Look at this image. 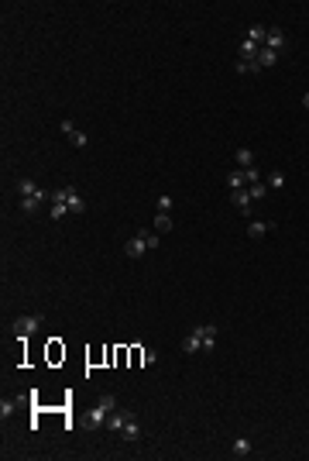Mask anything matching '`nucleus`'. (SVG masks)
<instances>
[{"mask_svg":"<svg viewBox=\"0 0 309 461\" xmlns=\"http://www.w3.org/2000/svg\"><path fill=\"white\" fill-rule=\"evenodd\" d=\"M38 327H42V317H38V313H24V317H17V320L11 323V334L17 337V341H28Z\"/></svg>","mask_w":309,"mask_h":461,"instance_id":"obj_1","label":"nucleus"},{"mask_svg":"<svg viewBox=\"0 0 309 461\" xmlns=\"http://www.w3.org/2000/svg\"><path fill=\"white\" fill-rule=\"evenodd\" d=\"M114 413V396H100V403L90 410V427H107V416Z\"/></svg>","mask_w":309,"mask_h":461,"instance_id":"obj_2","label":"nucleus"},{"mask_svg":"<svg viewBox=\"0 0 309 461\" xmlns=\"http://www.w3.org/2000/svg\"><path fill=\"white\" fill-rule=\"evenodd\" d=\"M127 420H134V413H131V410H114V413L107 416V430H110L114 437H120V430L127 427Z\"/></svg>","mask_w":309,"mask_h":461,"instance_id":"obj_3","label":"nucleus"},{"mask_svg":"<svg viewBox=\"0 0 309 461\" xmlns=\"http://www.w3.org/2000/svg\"><path fill=\"white\" fill-rule=\"evenodd\" d=\"M196 331H199V341H203V351H213V348H217V327H213V323H199Z\"/></svg>","mask_w":309,"mask_h":461,"instance_id":"obj_4","label":"nucleus"},{"mask_svg":"<svg viewBox=\"0 0 309 461\" xmlns=\"http://www.w3.org/2000/svg\"><path fill=\"white\" fill-rule=\"evenodd\" d=\"M230 203H234L240 214H248V210H251V193H248V186H244V189H230Z\"/></svg>","mask_w":309,"mask_h":461,"instance_id":"obj_5","label":"nucleus"},{"mask_svg":"<svg viewBox=\"0 0 309 461\" xmlns=\"http://www.w3.org/2000/svg\"><path fill=\"white\" fill-rule=\"evenodd\" d=\"M268 230H275L272 220H251V224H248V238H251V241H258V238H264Z\"/></svg>","mask_w":309,"mask_h":461,"instance_id":"obj_6","label":"nucleus"},{"mask_svg":"<svg viewBox=\"0 0 309 461\" xmlns=\"http://www.w3.org/2000/svg\"><path fill=\"white\" fill-rule=\"evenodd\" d=\"M264 48H272V52H282V48H285V35H282V28H268Z\"/></svg>","mask_w":309,"mask_h":461,"instance_id":"obj_7","label":"nucleus"},{"mask_svg":"<svg viewBox=\"0 0 309 461\" xmlns=\"http://www.w3.org/2000/svg\"><path fill=\"white\" fill-rule=\"evenodd\" d=\"M199 348H203V341H199V331H189V334L182 337V355H196V351H199Z\"/></svg>","mask_w":309,"mask_h":461,"instance_id":"obj_8","label":"nucleus"},{"mask_svg":"<svg viewBox=\"0 0 309 461\" xmlns=\"http://www.w3.org/2000/svg\"><path fill=\"white\" fill-rule=\"evenodd\" d=\"M124 252H127V258H141V255H145V252H151V248L145 244V238H131Z\"/></svg>","mask_w":309,"mask_h":461,"instance_id":"obj_9","label":"nucleus"},{"mask_svg":"<svg viewBox=\"0 0 309 461\" xmlns=\"http://www.w3.org/2000/svg\"><path fill=\"white\" fill-rule=\"evenodd\" d=\"M278 62V52H272V48H258V69H268V66H275Z\"/></svg>","mask_w":309,"mask_h":461,"instance_id":"obj_10","label":"nucleus"},{"mask_svg":"<svg viewBox=\"0 0 309 461\" xmlns=\"http://www.w3.org/2000/svg\"><path fill=\"white\" fill-rule=\"evenodd\" d=\"M137 437H141V427H137V416H134V420H127V427L120 430V440H127V444H134Z\"/></svg>","mask_w":309,"mask_h":461,"instance_id":"obj_11","label":"nucleus"},{"mask_svg":"<svg viewBox=\"0 0 309 461\" xmlns=\"http://www.w3.org/2000/svg\"><path fill=\"white\" fill-rule=\"evenodd\" d=\"M69 210L72 214H86V200L76 193V186H69Z\"/></svg>","mask_w":309,"mask_h":461,"instance_id":"obj_12","label":"nucleus"},{"mask_svg":"<svg viewBox=\"0 0 309 461\" xmlns=\"http://www.w3.org/2000/svg\"><path fill=\"white\" fill-rule=\"evenodd\" d=\"M264 38H268V28H264V24H251V28H248V42L264 45Z\"/></svg>","mask_w":309,"mask_h":461,"instance_id":"obj_13","label":"nucleus"},{"mask_svg":"<svg viewBox=\"0 0 309 461\" xmlns=\"http://www.w3.org/2000/svg\"><path fill=\"white\" fill-rule=\"evenodd\" d=\"M258 48H261V45H254V42H248V38H244V42H240V59L258 62Z\"/></svg>","mask_w":309,"mask_h":461,"instance_id":"obj_14","label":"nucleus"},{"mask_svg":"<svg viewBox=\"0 0 309 461\" xmlns=\"http://www.w3.org/2000/svg\"><path fill=\"white\" fill-rule=\"evenodd\" d=\"M234 159H237L240 169H251V165H254V151L251 148H237V151H234Z\"/></svg>","mask_w":309,"mask_h":461,"instance_id":"obj_15","label":"nucleus"},{"mask_svg":"<svg viewBox=\"0 0 309 461\" xmlns=\"http://www.w3.org/2000/svg\"><path fill=\"white\" fill-rule=\"evenodd\" d=\"M227 186H230V189H244V186H248V176H244V169H234V172L227 176Z\"/></svg>","mask_w":309,"mask_h":461,"instance_id":"obj_16","label":"nucleus"},{"mask_svg":"<svg viewBox=\"0 0 309 461\" xmlns=\"http://www.w3.org/2000/svg\"><path fill=\"white\" fill-rule=\"evenodd\" d=\"M230 451H234V458H248V454H251V440H248V437H237Z\"/></svg>","mask_w":309,"mask_h":461,"instance_id":"obj_17","label":"nucleus"},{"mask_svg":"<svg viewBox=\"0 0 309 461\" xmlns=\"http://www.w3.org/2000/svg\"><path fill=\"white\" fill-rule=\"evenodd\" d=\"M248 193H251V200H264L272 189H268V183H251L248 186Z\"/></svg>","mask_w":309,"mask_h":461,"instance_id":"obj_18","label":"nucleus"},{"mask_svg":"<svg viewBox=\"0 0 309 461\" xmlns=\"http://www.w3.org/2000/svg\"><path fill=\"white\" fill-rule=\"evenodd\" d=\"M137 238H145V244H148V248H158V244H161V234H158V230H137Z\"/></svg>","mask_w":309,"mask_h":461,"instance_id":"obj_19","label":"nucleus"},{"mask_svg":"<svg viewBox=\"0 0 309 461\" xmlns=\"http://www.w3.org/2000/svg\"><path fill=\"white\" fill-rule=\"evenodd\" d=\"M155 230H158V234H169L172 230V214H158V217H155Z\"/></svg>","mask_w":309,"mask_h":461,"instance_id":"obj_20","label":"nucleus"},{"mask_svg":"<svg viewBox=\"0 0 309 461\" xmlns=\"http://www.w3.org/2000/svg\"><path fill=\"white\" fill-rule=\"evenodd\" d=\"M38 189H42V186H34L31 179H21V183H17V193H21V200H24V196H34Z\"/></svg>","mask_w":309,"mask_h":461,"instance_id":"obj_21","label":"nucleus"},{"mask_svg":"<svg viewBox=\"0 0 309 461\" xmlns=\"http://www.w3.org/2000/svg\"><path fill=\"white\" fill-rule=\"evenodd\" d=\"M69 138H72V145H76V148H86V145H90V135H86V131H79V127H76Z\"/></svg>","mask_w":309,"mask_h":461,"instance_id":"obj_22","label":"nucleus"},{"mask_svg":"<svg viewBox=\"0 0 309 461\" xmlns=\"http://www.w3.org/2000/svg\"><path fill=\"white\" fill-rule=\"evenodd\" d=\"M264 183H268V189H282V186H285V176H282V172H268Z\"/></svg>","mask_w":309,"mask_h":461,"instance_id":"obj_23","label":"nucleus"},{"mask_svg":"<svg viewBox=\"0 0 309 461\" xmlns=\"http://www.w3.org/2000/svg\"><path fill=\"white\" fill-rule=\"evenodd\" d=\"M237 72H261L258 69V62H248V59H237V66H234Z\"/></svg>","mask_w":309,"mask_h":461,"instance_id":"obj_24","label":"nucleus"},{"mask_svg":"<svg viewBox=\"0 0 309 461\" xmlns=\"http://www.w3.org/2000/svg\"><path fill=\"white\" fill-rule=\"evenodd\" d=\"M66 214H72V210H69V203H52V220H62Z\"/></svg>","mask_w":309,"mask_h":461,"instance_id":"obj_25","label":"nucleus"},{"mask_svg":"<svg viewBox=\"0 0 309 461\" xmlns=\"http://www.w3.org/2000/svg\"><path fill=\"white\" fill-rule=\"evenodd\" d=\"M141 361H145V365H155V361H158V351L145 348V351H141Z\"/></svg>","mask_w":309,"mask_h":461,"instance_id":"obj_26","label":"nucleus"},{"mask_svg":"<svg viewBox=\"0 0 309 461\" xmlns=\"http://www.w3.org/2000/svg\"><path fill=\"white\" fill-rule=\"evenodd\" d=\"M244 176H248V186H251V183H261V172H258V165L244 169Z\"/></svg>","mask_w":309,"mask_h":461,"instance_id":"obj_27","label":"nucleus"},{"mask_svg":"<svg viewBox=\"0 0 309 461\" xmlns=\"http://www.w3.org/2000/svg\"><path fill=\"white\" fill-rule=\"evenodd\" d=\"M158 214H172V196H158Z\"/></svg>","mask_w":309,"mask_h":461,"instance_id":"obj_28","label":"nucleus"},{"mask_svg":"<svg viewBox=\"0 0 309 461\" xmlns=\"http://www.w3.org/2000/svg\"><path fill=\"white\" fill-rule=\"evenodd\" d=\"M76 131V121H62V135H72Z\"/></svg>","mask_w":309,"mask_h":461,"instance_id":"obj_29","label":"nucleus"},{"mask_svg":"<svg viewBox=\"0 0 309 461\" xmlns=\"http://www.w3.org/2000/svg\"><path fill=\"white\" fill-rule=\"evenodd\" d=\"M302 107H306V110H309V93H306V97H302Z\"/></svg>","mask_w":309,"mask_h":461,"instance_id":"obj_30","label":"nucleus"}]
</instances>
